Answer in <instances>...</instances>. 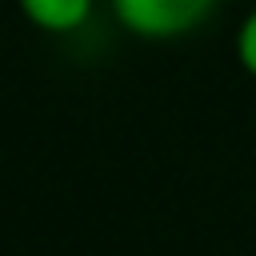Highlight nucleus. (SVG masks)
<instances>
[{
    "mask_svg": "<svg viewBox=\"0 0 256 256\" xmlns=\"http://www.w3.org/2000/svg\"><path fill=\"white\" fill-rule=\"evenodd\" d=\"M92 4L96 0H16L20 16L32 28L52 32V36H64V32L84 28L88 16H92Z\"/></svg>",
    "mask_w": 256,
    "mask_h": 256,
    "instance_id": "nucleus-2",
    "label": "nucleus"
},
{
    "mask_svg": "<svg viewBox=\"0 0 256 256\" xmlns=\"http://www.w3.org/2000/svg\"><path fill=\"white\" fill-rule=\"evenodd\" d=\"M120 28L140 40H176L196 32L220 0H108Z\"/></svg>",
    "mask_w": 256,
    "mask_h": 256,
    "instance_id": "nucleus-1",
    "label": "nucleus"
},
{
    "mask_svg": "<svg viewBox=\"0 0 256 256\" xmlns=\"http://www.w3.org/2000/svg\"><path fill=\"white\" fill-rule=\"evenodd\" d=\"M236 60L248 76H256V8L244 16V24L236 32Z\"/></svg>",
    "mask_w": 256,
    "mask_h": 256,
    "instance_id": "nucleus-3",
    "label": "nucleus"
}]
</instances>
